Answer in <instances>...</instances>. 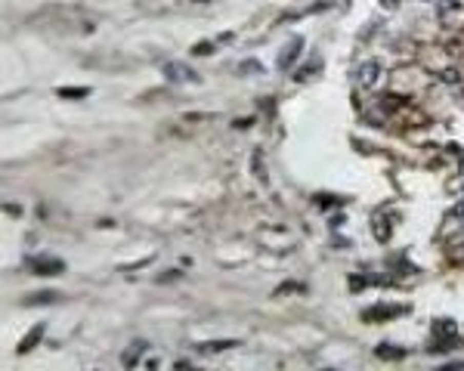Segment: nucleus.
Listing matches in <instances>:
<instances>
[{
    "instance_id": "obj_6",
    "label": "nucleus",
    "mask_w": 464,
    "mask_h": 371,
    "mask_svg": "<svg viewBox=\"0 0 464 371\" xmlns=\"http://www.w3.org/2000/svg\"><path fill=\"white\" fill-rule=\"evenodd\" d=\"M458 16H464V10H461L458 0H442V4H439V19H442V22H455Z\"/></svg>"
},
{
    "instance_id": "obj_4",
    "label": "nucleus",
    "mask_w": 464,
    "mask_h": 371,
    "mask_svg": "<svg viewBox=\"0 0 464 371\" xmlns=\"http://www.w3.org/2000/svg\"><path fill=\"white\" fill-rule=\"evenodd\" d=\"M300 50H304V37H300V34H294V37L282 47V53H278V62H275V65L282 68V71H288V68L300 59Z\"/></svg>"
},
{
    "instance_id": "obj_18",
    "label": "nucleus",
    "mask_w": 464,
    "mask_h": 371,
    "mask_svg": "<svg viewBox=\"0 0 464 371\" xmlns=\"http://www.w3.org/2000/svg\"><path fill=\"white\" fill-rule=\"evenodd\" d=\"M439 77H442V80H446V84H461V74H458V71H455V68H446V71H442V74H439Z\"/></svg>"
},
{
    "instance_id": "obj_12",
    "label": "nucleus",
    "mask_w": 464,
    "mask_h": 371,
    "mask_svg": "<svg viewBox=\"0 0 464 371\" xmlns=\"http://www.w3.org/2000/svg\"><path fill=\"white\" fill-rule=\"evenodd\" d=\"M319 68H322V59H313V62H307L304 68H297V74H294V77H297V80H307V77H310L313 71H319Z\"/></svg>"
},
{
    "instance_id": "obj_17",
    "label": "nucleus",
    "mask_w": 464,
    "mask_h": 371,
    "mask_svg": "<svg viewBox=\"0 0 464 371\" xmlns=\"http://www.w3.org/2000/svg\"><path fill=\"white\" fill-rule=\"evenodd\" d=\"M251 164H254V173H257V176L263 179V176H266V170H263V152H260V149L254 152V158H251Z\"/></svg>"
},
{
    "instance_id": "obj_16",
    "label": "nucleus",
    "mask_w": 464,
    "mask_h": 371,
    "mask_svg": "<svg viewBox=\"0 0 464 371\" xmlns=\"http://www.w3.org/2000/svg\"><path fill=\"white\" fill-rule=\"evenodd\" d=\"M375 235H378V241H387V238H390V226H387V220H375Z\"/></svg>"
},
{
    "instance_id": "obj_19",
    "label": "nucleus",
    "mask_w": 464,
    "mask_h": 371,
    "mask_svg": "<svg viewBox=\"0 0 464 371\" xmlns=\"http://www.w3.org/2000/svg\"><path fill=\"white\" fill-rule=\"evenodd\" d=\"M232 127H238V130H245V127H251V118H235V121H232Z\"/></svg>"
},
{
    "instance_id": "obj_11",
    "label": "nucleus",
    "mask_w": 464,
    "mask_h": 371,
    "mask_svg": "<svg viewBox=\"0 0 464 371\" xmlns=\"http://www.w3.org/2000/svg\"><path fill=\"white\" fill-rule=\"evenodd\" d=\"M59 300V294L56 291H41V294H31L28 300H25V306H37V303H56Z\"/></svg>"
},
{
    "instance_id": "obj_1",
    "label": "nucleus",
    "mask_w": 464,
    "mask_h": 371,
    "mask_svg": "<svg viewBox=\"0 0 464 371\" xmlns=\"http://www.w3.org/2000/svg\"><path fill=\"white\" fill-rule=\"evenodd\" d=\"M164 77H167V84H195L198 80V74L183 62H164Z\"/></svg>"
},
{
    "instance_id": "obj_2",
    "label": "nucleus",
    "mask_w": 464,
    "mask_h": 371,
    "mask_svg": "<svg viewBox=\"0 0 464 371\" xmlns=\"http://www.w3.org/2000/svg\"><path fill=\"white\" fill-rule=\"evenodd\" d=\"M25 266H28L34 275H59V272L65 269V263L56 260V257H28Z\"/></svg>"
},
{
    "instance_id": "obj_9",
    "label": "nucleus",
    "mask_w": 464,
    "mask_h": 371,
    "mask_svg": "<svg viewBox=\"0 0 464 371\" xmlns=\"http://www.w3.org/2000/svg\"><path fill=\"white\" fill-rule=\"evenodd\" d=\"M56 96L59 99H84V96H90V87H59Z\"/></svg>"
},
{
    "instance_id": "obj_10",
    "label": "nucleus",
    "mask_w": 464,
    "mask_h": 371,
    "mask_svg": "<svg viewBox=\"0 0 464 371\" xmlns=\"http://www.w3.org/2000/svg\"><path fill=\"white\" fill-rule=\"evenodd\" d=\"M146 346H149L146 340H133V343H130V349L124 353V365H127V368H130V365H136V356H139V353H146Z\"/></svg>"
},
{
    "instance_id": "obj_20",
    "label": "nucleus",
    "mask_w": 464,
    "mask_h": 371,
    "mask_svg": "<svg viewBox=\"0 0 464 371\" xmlns=\"http://www.w3.org/2000/svg\"><path fill=\"white\" fill-rule=\"evenodd\" d=\"M452 217H464V198L455 204V211H452Z\"/></svg>"
},
{
    "instance_id": "obj_7",
    "label": "nucleus",
    "mask_w": 464,
    "mask_h": 371,
    "mask_svg": "<svg viewBox=\"0 0 464 371\" xmlns=\"http://www.w3.org/2000/svg\"><path fill=\"white\" fill-rule=\"evenodd\" d=\"M44 331H47V328H44V322H41V325H34V328H31V331H28V334L19 340V346H16V349H19V353H28V349H31V346H34V343L44 337Z\"/></svg>"
},
{
    "instance_id": "obj_14",
    "label": "nucleus",
    "mask_w": 464,
    "mask_h": 371,
    "mask_svg": "<svg viewBox=\"0 0 464 371\" xmlns=\"http://www.w3.org/2000/svg\"><path fill=\"white\" fill-rule=\"evenodd\" d=\"M378 356H381V359H402L406 349H393L390 343H381V346H378Z\"/></svg>"
},
{
    "instance_id": "obj_15",
    "label": "nucleus",
    "mask_w": 464,
    "mask_h": 371,
    "mask_svg": "<svg viewBox=\"0 0 464 371\" xmlns=\"http://www.w3.org/2000/svg\"><path fill=\"white\" fill-rule=\"evenodd\" d=\"M214 50H217V40H201V44H195V47H192V53H195V56H211Z\"/></svg>"
},
{
    "instance_id": "obj_13",
    "label": "nucleus",
    "mask_w": 464,
    "mask_h": 371,
    "mask_svg": "<svg viewBox=\"0 0 464 371\" xmlns=\"http://www.w3.org/2000/svg\"><path fill=\"white\" fill-rule=\"evenodd\" d=\"M238 74H263V65L248 59V62H238Z\"/></svg>"
},
{
    "instance_id": "obj_8",
    "label": "nucleus",
    "mask_w": 464,
    "mask_h": 371,
    "mask_svg": "<svg viewBox=\"0 0 464 371\" xmlns=\"http://www.w3.org/2000/svg\"><path fill=\"white\" fill-rule=\"evenodd\" d=\"M232 346H238V340H208V343H198V353H223Z\"/></svg>"
},
{
    "instance_id": "obj_5",
    "label": "nucleus",
    "mask_w": 464,
    "mask_h": 371,
    "mask_svg": "<svg viewBox=\"0 0 464 371\" xmlns=\"http://www.w3.org/2000/svg\"><path fill=\"white\" fill-rule=\"evenodd\" d=\"M378 71H381V62H378V59L362 62V68H359V84H362V87H371V84L378 80Z\"/></svg>"
},
{
    "instance_id": "obj_3",
    "label": "nucleus",
    "mask_w": 464,
    "mask_h": 371,
    "mask_svg": "<svg viewBox=\"0 0 464 371\" xmlns=\"http://www.w3.org/2000/svg\"><path fill=\"white\" fill-rule=\"evenodd\" d=\"M409 313V306H393V303H378V306H371V310H365L362 313V319L365 322H387V319H396V316H406Z\"/></svg>"
},
{
    "instance_id": "obj_21",
    "label": "nucleus",
    "mask_w": 464,
    "mask_h": 371,
    "mask_svg": "<svg viewBox=\"0 0 464 371\" xmlns=\"http://www.w3.org/2000/svg\"><path fill=\"white\" fill-rule=\"evenodd\" d=\"M381 4H384L387 10H393V7H396V0H381Z\"/></svg>"
}]
</instances>
